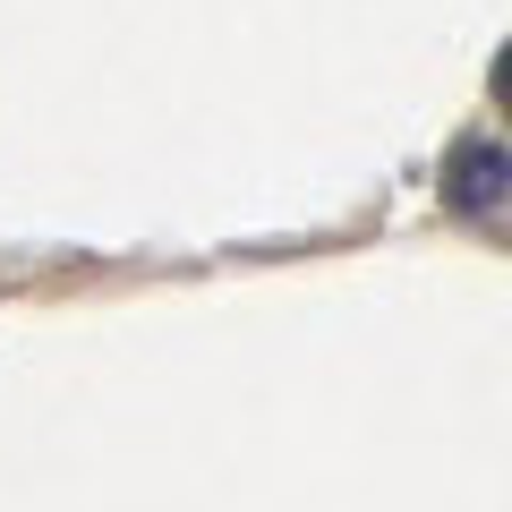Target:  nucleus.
Returning <instances> with one entry per match:
<instances>
[{
  "mask_svg": "<svg viewBox=\"0 0 512 512\" xmlns=\"http://www.w3.org/2000/svg\"><path fill=\"white\" fill-rule=\"evenodd\" d=\"M487 86H495V111H512V43L495 52V77H487Z\"/></svg>",
  "mask_w": 512,
  "mask_h": 512,
  "instance_id": "f03ea898",
  "label": "nucleus"
},
{
  "mask_svg": "<svg viewBox=\"0 0 512 512\" xmlns=\"http://www.w3.org/2000/svg\"><path fill=\"white\" fill-rule=\"evenodd\" d=\"M444 205H453V214H495V205H512V154L495 146V137H461V146L444 154Z\"/></svg>",
  "mask_w": 512,
  "mask_h": 512,
  "instance_id": "f257e3e1",
  "label": "nucleus"
}]
</instances>
